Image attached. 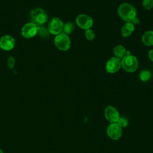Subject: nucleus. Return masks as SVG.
<instances>
[{"label":"nucleus","instance_id":"obj_1","mask_svg":"<svg viewBox=\"0 0 153 153\" xmlns=\"http://www.w3.org/2000/svg\"><path fill=\"white\" fill-rule=\"evenodd\" d=\"M117 13L119 17L126 22H131L134 25L139 23L136 9L131 4L127 2L121 4L118 7Z\"/></svg>","mask_w":153,"mask_h":153},{"label":"nucleus","instance_id":"obj_2","mask_svg":"<svg viewBox=\"0 0 153 153\" xmlns=\"http://www.w3.org/2000/svg\"><path fill=\"white\" fill-rule=\"evenodd\" d=\"M31 22L36 26H41L45 24L48 19V16L44 10L41 8L33 9L30 13Z\"/></svg>","mask_w":153,"mask_h":153},{"label":"nucleus","instance_id":"obj_3","mask_svg":"<svg viewBox=\"0 0 153 153\" xmlns=\"http://www.w3.org/2000/svg\"><path fill=\"white\" fill-rule=\"evenodd\" d=\"M139 66V62L136 57L133 55H127L121 59V67L127 72L136 71Z\"/></svg>","mask_w":153,"mask_h":153},{"label":"nucleus","instance_id":"obj_4","mask_svg":"<svg viewBox=\"0 0 153 153\" xmlns=\"http://www.w3.org/2000/svg\"><path fill=\"white\" fill-rule=\"evenodd\" d=\"M54 43L56 47L59 50L64 51L68 50L70 48L71 45L69 36L63 32H61L60 33L55 36L54 39Z\"/></svg>","mask_w":153,"mask_h":153},{"label":"nucleus","instance_id":"obj_5","mask_svg":"<svg viewBox=\"0 0 153 153\" xmlns=\"http://www.w3.org/2000/svg\"><path fill=\"white\" fill-rule=\"evenodd\" d=\"M75 22L79 27L84 30L90 29L93 25V19L91 17L84 14L77 16L75 18Z\"/></svg>","mask_w":153,"mask_h":153},{"label":"nucleus","instance_id":"obj_6","mask_svg":"<svg viewBox=\"0 0 153 153\" xmlns=\"http://www.w3.org/2000/svg\"><path fill=\"white\" fill-rule=\"evenodd\" d=\"M63 26V23L62 20L57 17H54L49 22L48 30L50 34L57 35L62 32Z\"/></svg>","mask_w":153,"mask_h":153},{"label":"nucleus","instance_id":"obj_7","mask_svg":"<svg viewBox=\"0 0 153 153\" xmlns=\"http://www.w3.org/2000/svg\"><path fill=\"white\" fill-rule=\"evenodd\" d=\"M106 133L111 139L117 140L122 136L123 130L116 123H110L107 127Z\"/></svg>","mask_w":153,"mask_h":153},{"label":"nucleus","instance_id":"obj_8","mask_svg":"<svg viewBox=\"0 0 153 153\" xmlns=\"http://www.w3.org/2000/svg\"><path fill=\"white\" fill-rule=\"evenodd\" d=\"M38 32V26L32 22L26 23L22 28L21 33L23 37L29 39L34 37Z\"/></svg>","mask_w":153,"mask_h":153},{"label":"nucleus","instance_id":"obj_9","mask_svg":"<svg viewBox=\"0 0 153 153\" xmlns=\"http://www.w3.org/2000/svg\"><path fill=\"white\" fill-rule=\"evenodd\" d=\"M104 114L106 120L110 123H116L120 117L117 109L112 105H108L105 108Z\"/></svg>","mask_w":153,"mask_h":153},{"label":"nucleus","instance_id":"obj_10","mask_svg":"<svg viewBox=\"0 0 153 153\" xmlns=\"http://www.w3.org/2000/svg\"><path fill=\"white\" fill-rule=\"evenodd\" d=\"M105 67L108 73H115L121 68V60L115 56L111 57L107 61Z\"/></svg>","mask_w":153,"mask_h":153},{"label":"nucleus","instance_id":"obj_11","mask_svg":"<svg viewBox=\"0 0 153 153\" xmlns=\"http://www.w3.org/2000/svg\"><path fill=\"white\" fill-rule=\"evenodd\" d=\"M15 45V39L10 35H5L0 38V48L4 51H10Z\"/></svg>","mask_w":153,"mask_h":153},{"label":"nucleus","instance_id":"obj_12","mask_svg":"<svg viewBox=\"0 0 153 153\" xmlns=\"http://www.w3.org/2000/svg\"><path fill=\"white\" fill-rule=\"evenodd\" d=\"M134 30V25L131 22H126L121 27V33L123 38L129 37Z\"/></svg>","mask_w":153,"mask_h":153},{"label":"nucleus","instance_id":"obj_13","mask_svg":"<svg viewBox=\"0 0 153 153\" xmlns=\"http://www.w3.org/2000/svg\"><path fill=\"white\" fill-rule=\"evenodd\" d=\"M142 41L146 46L153 45V30L146 31L142 36Z\"/></svg>","mask_w":153,"mask_h":153},{"label":"nucleus","instance_id":"obj_14","mask_svg":"<svg viewBox=\"0 0 153 153\" xmlns=\"http://www.w3.org/2000/svg\"><path fill=\"white\" fill-rule=\"evenodd\" d=\"M127 51L126 48L121 45H117L113 48V53L114 56L120 59L121 60L127 55Z\"/></svg>","mask_w":153,"mask_h":153},{"label":"nucleus","instance_id":"obj_15","mask_svg":"<svg viewBox=\"0 0 153 153\" xmlns=\"http://www.w3.org/2000/svg\"><path fill=\"white\" fill-rule=\"evenodd\" d=\"M74 29H75L74 24L71 22H68L65 24H63L62 32L66 35L71 34L74 31Z\"/></svg>","mask_w":153,"mask_h":153},{"label":"nucleus","instance_id":"obj_16","mask_svg":"<svg viewBox=\"0 0 153 153\" xmlns=\"http://www.w3.org/2000/svg\"><path fill=\"white\" fill-rule=\"evenodd\" d=\"M151 77V73L148 70H143L140 72L139 78L142 81L146 82Z\"/></svg>","mask_w":153,"mask_h":153},{"label":"nucleus","instance_id":"obj_17","mask_svg":"<svg viewBox=\"0 0 153 153\" xmlns=\"http://www.w3.org/2000/svg\"><path fill=\"white\" fill-rule=\"evenodd\" d=\"M38 33L39 34V35L43 38H48L50 35V32L48 30V28L47 29L45 27L43 26H39L38 27Z\"/></svg>","mask_w":153,"mask_h":153},{"label":"nucleus","instance_id":"obj_18","mask_svg":"<svg viewBox=\"0 0 153 153\" xmlns=\"http://www.w3.org/2000/svg\"><path fill=\"white\" fill-rule=\"evenodd\" d=\"M116 123L121 128H126L128 126V121L127 120V118H126V117H120V118H118V120H117V121L116 122Z\"/></svg>","mask_w":153,"mask_h":153},{"label":"nucleus","instance_id":"obj_19","mask_svg":"<svg viewBox=\"0 0 153 153\" xmlns=\"http://www.w3.org/2000/svg\"><path fill=\"white\" fill-rule=\"evenodd\" d=\"M84 35L87 39L88 41H93L95 38V33L94 32L93 29H91V28L85 30L84 32Z\"/></svg>","mask_w":153,"mask_h":153},{"label":"nucleus","instance_id":"obj_20","mask_svg":"<svg viewBox=\"0 0 153 153\" xmlns=\"http://www.w3.org/2000/svg\"><path fill=\"white\" fill-rule=\"evenodd\" d=\"M142 6L146 10H151L153 7V0H143Z\"/></svg>","mask_w":153,"mask_h":153},{"label":"nucleus","instance_id":"obj_21","mask_svg":"<svg viewBox=\"0 0 153 153\" xmlns=\"http://www.w3.org/2000/svg\"><path fill=\"white\" fill-rule=\"evenodd\" d=\"M15 62H16V60H15V59L14 57H13V56L9 57L7 60L8 68L10 69H13L14 65H15Z\"/></svg>","mask_w":153,"mask_h":153},{"label":"nucleus","instance_id":"obj_22","mask_svg":"<svg viewBox=\"0 0 153 153\" xmlns=\"http://www.w3.org/2000/svg\"><path fill=\"white\" fill-rule=\"evenodd\" d=\"M148 57L149 59L153 62V49H151L148 52Z\"/></svg>","mask_w":153,"mask_h":153},{"label":"nucleus","instance_id":"obj_23","mask_svg":"<svg viewBox=\"0 0 153 153\" xmlns=\"http://www.w3.org/2000/svg\"><path fill=\"white\" fill-rule=\"evenodd\" d=\"M0 153H4V152L2 151V150L0 148Z\"/></svg>","mask_w":153,"mask_h":153}]
</instances>
